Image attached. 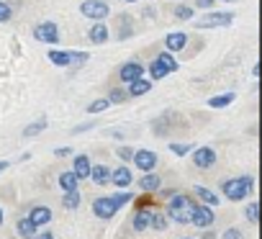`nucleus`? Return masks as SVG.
I'll use <instances>...</instances> for the list:
<instances>
[{
  "label": "nucleus",
  "mask_w": 262,
  "mask_h": 239,
  "mask_svg": "<svg viewBox=\"0 0 262 239\" xmlns=\"http://www.w3.org/2000/svg\"><path fill=\"white\" fill-rule=\"evenodd\" d=\"M249 188H252V178H234V180H226L221 185V190L229 201H242L249 193Z\"/></svg>",
  "instance_id": "1"
},
{
  "label": "nucleus",
  "mask_w": 262,
  "mask_h": 239,
  "mask_svg": "<svg viewBox=\"0 0 262 239\" xmlns=\"http://www.w3.org/2000/svg\"><path fill=\"white\" fill-rule=\"evenodd\" d=\"M178 67H180V64L175 62V57H172L170 52H162V54H160V57H157V59L149 64V75H152L155 80H162L167 72H175Z\"/></svg>",
  "instance_id": "2"
},
{
  "label": "nucleus",
  "mask_w": 262,
  "mask_h": 239,
  "mask_svg": "<svg viewBox=\"0 0 262 239\" xmlns=\"http://www.w3.org/2000/svg\"><path fill=\"white\" fill-rule=\"evenodd\" d=\"M80 13L85 18H93V21L100 24L108 16V3H105V0H85V3L80 6Z\"/></svg>",
  "instance_id": "3"
},
{
  "label": "nucleus",
  "mask_w": 262,
  "mask_h": 239,
  "mask_svg": "<svg viewBox=\"0 0 262 239\" xmlns=\"http://www.w3.org/2000/svg\"><path fill=\"white\" fill-rule=\"evenodd\" d=\"M231 21H234V13H211L195 21V29H219V26H229Z\"/></svg>",
  "instance_id": "4"
},
{
  "label": "nucleus",
  "mask_w": 262,
  "mask_h": 239,
  "mask_svg": "<svg viewBox=\"0 0 262 239\" xmlns=\"http://www.w3.org/2000/svg\"><path fill=\"white\" fill-rule=\"evenodd\" d=\"M34 36H36L39 41L57 44V41H59V29H57V24H52V21H44V24H39V26L34 29Z\"/></svg>",
  "instance_id": "5"
},
{
  "label": "nucleus",
  "mask_w": 262,
  "mask_h": 239,
  "mask_svg": "<svg viewBox=\"0 0 262 239\" xmlns=\"http://www.w3.org/2000/svg\"><path fill=\"white\" fill-rule=\"evenodd\" d=\"M190 221H193L195 226L206 229V226L213 224V211H211L208 206H193V211H190Z\"/></svg>",
  "instance_id": "6"
},
{
  "label": "nucleus",
  "mask_w": 262,
  "mask_h": 239,
  "mask_svg": "<svg viewBox=\"0 0 262 239\" xmlns=\"http://www.w3.org/2000/svg\"><path fill=\"white\" fill-rule=\"evenodd\" d=\"M144 75V64L142 62H126L123 67H121V72H118V77L123 80V82H134V80H139Z\"/></svg>",
  "instance_id": "7"
},
{
  "label": "nucleus",
  "mask_w": 262,
  "mask_h": 239,
  "mask_svg": "<svg viewBox=\"0 0 262 239\" xmlns=\"http://www.w3.org/2000/svg\"><path fill=\"white\" fill-rule=\"evenodd\" d=\"M134 162H137V167H139V170L152 172V170L157 167V155H155V152H149V149H139V152H134Z\"/></svg>",
  "instance_id": "8"
},
{
  "label": "nucleus",
  "mask_w": 262,
  "mask_h": 239,
  "mask_svg": "<svg viewBox=\"0 0 262 239\" xmlns=\"http://www.w3.org/2000/svg\"><path fill=\"white\" fill-rule=\"evenodd\" d=\"M193 162H195L201 170H208V167L216 162V152H213L211 147H201V149H195V155H193Z\"/></svg>",
  "instance_id": "9"
},
{
  "label": "nucleus",
  "mask_w": 262,
  "mask_h": 239,
  "mask_svg": "<svg viewBox=\"0 0 262 239\" xmlns=\"http://www.w3.org/2000/svg\"><path fill=\"white\" fill-rule=\"evenodd\" d=\"M93 213H95L98 219H111V216L116 213V206H113L111 198H98V201L93 203Z\"/></svg>",
  "instance_id": "10"
},
{
  "label": "nucleus",
  "mask_w": 262,
  "mask_h": 239,
  "mask_svg": "<svg viewBox=\"0 0 262 239\" xmlns=\"http://www.w3.org/2000/svg\"><path fill=\"white\" fill-rule=\"evenodd\" d=\"M29 221H31L34 226H44V224H49V221H52V211H49L47 206H36V208L31 211Z\"/></svg>",
  "instance_id": "11"
},
{
  "label": "nucleus",
  "mask_w": 262,
  "mask_h": 239,
  "mask_svg": "<svg viewBox=\"0 0 262 239\" xmlns=\"http://www.w3.org/2000/svg\"><path fill=\"white\" fill-rule=\"evenodd\" d=\"M108 183H113V185H118V188H126V185L131 183V172H128V167H118V170H113Z\"/></svg>",
  "instance_id": "12"
},
{
  "label": "nucleus",
  "mask_w": 262,
  "mask_h": 239,
  "mask_svg": "<svg viewBox=\"0 0 262 239\" xmlns=\"http://www.w3.org/2000/svg\"><path fill=\"white\" fill-rule=\"evenodd\" d=\"M165 44H167V49H170V52H180V49L188 44V36H185L183 31H180V34H167Z\"/></svg>",
  "instance_id": "13"
},
{
  "label": "nucleus",
  "mask_w": 262,
  "mask_h": 239,
  "mask_svg": "<svg viewBox=\"0 0 262 239\" xmlns=\"http://www.w3.org/2000/svg\"><path fill=\"white\" fill-rule=\"evenodd\" d=\"M72 172L77 175V180L88 178V175H90V160H88L85 155H77V157H75V170H72Z\"/></svg>",
  "instance_id": "14"
},
{
  "label": "nucleus",
  "mask_w": 262,
  "mask_h": 239,
  "mask_svg": "<svg viewBox=\"0 0 262 239\" xmlns=\"http://www.w3.org/2000/svg\"><path fill=\"white\" fill-rule=\"evenodd\" d=\"M90 178H93V183H98V185H105V183L111 180V170H108L105 165L90 167Z\"/></svg>",
  "instance_id": "15"
},
{
  "label": "nucleus",
  "mask_w": 262,
  "mask_h": 239,
  "mask_svg": "<svg viewBox=\"0 0 262 239\" xmlns=\"http://www.w3.org/2000/svg\"><path fill=\"white\" fill-rule=\"evenodd\" d=\"M77 183H80V180H77V175H75L72 170L59 175V185H62V190H64V193H70V190H77Z\"/></svg>",
  "instance_id": "16"
},
{
  "label": "nucleus",
  "mask_w": 262,
  "mask_h": 239,
  "mask_svg": "<svg viewBox=\"0 0 262 239\" xmlns=\"http://www.w3.org/2000/svg\"><path fill=\"white\" fill-rule=\"evenodd\" d=\"M149 80H144V77H139V80H134V82H131L128 85V93L131 95H134V98H139V95H144V93H149Z\"/></svg>",
  "instance_id": "17"
},
{
  "label": "nucleus",
  "mask_w": 262,
  "mask_h": 239,
  "mask_svg": "<svg viewBox=\"0 0 262 239\" xmlns=\"http://www.w3.org/2000/svg\"><path fill=\"white\" fill-rule=\"evenodd\" d=\"M49 62H52V64H59V67H67V64H70V52L52 49V52H49Z\"/></svg>",
  "instance_id": "18"
},
{
  "label": "nucleus",
  "mask_w": 262,
  "mask_h": 239,
  "mask_svg": "<svg viewBox=\"0 0 262 239\" xmlns=\"http://www.w3.org/2000/svg\"><path fill=\"white\" fill-rule=\"evenodd\" d=\"M90 39H93L95 44H103V41L108 39V29H105L103 24H95V26L90 29Z\"/></svg>",
  "instance_id": "19"
},
{
  "label": "nucleus",
  "mask_w": 262,
  "mask_h": 239,
  "mask_svg": "<svg viewBox=\"0 0 262 239\" xmlns=\"http://www.w3.org/2000/svg\"><path fill=\"white\" fill-rule=\"evenodd\" d=\"M149 219H152L149 211H137V216H134V229H137V231H144V229L149 226Z\"/></svg>",
  "instance_id": "20"
},
{
  "label": "nucleus",
  "mask_w": 262,
  "mask_h": 239,
  "mask_svg": "<svg viewBox=\"0 0 262 239\" xmlns=\"http://www.w3.org/2000/svg\"><path fill=\"white\" fill-rule=\"evenodd\" d=\"M18 234L26 236V239H34V236H36V226H34L29 219H21V221H18Z\"/></svg>",
  "instance_id": "21"
},
{
  "label": "nucleus",
  "mask_w": 262,
  "mask_h": 239,
  "mask_svg": "<svg viewBox=\"0 0 262 239\" xmlns=\"http://www.w3.org/2000/svg\"><path fill=\"white\" fill-rule=\"evenodd\" d=\"M234 98H236L234 93H224V95H216V98H211V100H208V105H211V108H224V105H229Z\"/></svg>",
  "instance_id": "22"
},
{
  "label": "nucleus",
  "mask_w": 262,
  "mask_h": 239,
  "mask_svg": "<svg viewBox=\"0 0 262 239\" xmlns=\"http://www.w3.org/2000/svg\"><path fill=\"white\" fill-rule=\"evenodd\" d=\"M195 193H198V198H201V201H203V203H206L208 208L219 203V198H216V195H213V193H211L208 188H201V185H198V188H195Z\"/></svg>",
  "instance_id": "23"
},
{
  "label": "nucleus",
  "mask_w": 262,
  "mask_h": 239,
  "mask_svg": "<svg viewBox=\"0 0 262 239\" xmlns=\"http://www.w3.org/2000/svg\"><path fill=\"white\" fill-rule=\"evenodd\" d=\"M62 206H64V208H77V206H80V190H70V193H64Z\"/></svg>",
  "instance_id": "24"
},
{
  "label": "nucleus",
  "mask_w": 262,
  "mask_h": 239,
  "mask_svg": "<svg viewBox=\"0 0 262 239\" xmlns=\"http://www.w3.org/2000/svg\"><path fill=\"white\" fill-rule=\"evenodd\" d=\"M170 208H172V211H183V208H193V203H190L188 195H175V198L170 201Z\"/></svg>",
  "instance_id": "25"
},
{
  "label": "nucleus",
  "mask_w": 262,
  "mask_h": 239,
  "mask_svg": "<svg viewBox=\"0 0 262 239\" xmlns=\"http://www.w3.org/2000/svg\"><path fill=\"white\" fill-rule=\"evenodd\" d=\"M139 185H142L144 190H157L162 183H160V178H157V175H144V178L139 180Z\"/></svg>",
  "instance_id": "26"
},
{
  "label": "nucleus",
  "mask_w": 262,
  "mask_h": 239,
  "mask_svg": "<svg viewBox=\"0 0 262 239\" xmlns=\"http://www.w3.org/2000/svg\"><path fill=\"white\" fill-rule=\"evenodd\" d=\"M44 129H47V121L41 118V121H36V124H31V126L24 129V137H26V139H29V137H36V134H41Z\"/></svg>",
  "instance_id": "27"
},
{
  "label": "nucleus",
  "mask_w": 262,
  "mask_h": 239,
  "mask_svg": "<svg viewBox=\"0 0 262 239\" xmlns=\"http://www.w3.org/2000/svg\"><path fill=\"white\" fill-rule=\"evenodd\" d=\"M11 16H13V8H11L8 3H3V0H0V24L11 21Z\"/></svg>",
  "instance_id": "28"
},
{
  "label": "nucleus",
  "mask_w": 262,
  "mask_h": 239,
  "mask_svg": "<svg viewBox=\"0 0 262 239\" xmlns=\"http://www.w3.org/2000/svg\"><path fill=\"white\" fill-rule=\"evenodd\" d=\"M111 201H113V206H116V211H118L121 206H126V203L131 201V193H116Z\"/></svg>",
  "instance_id": "29"
},
{
  "label": "nucleus",
  "mask_w": 262,
  "mask_h": 239,
  "mask_svg": "<svg viewBox=\"0 0 262 239\" xmlns=\"http://www.w3.org/2000/svg\"><path fill=\"white\" fill-rule=\"evenodd\" d=\"M149 226H155V229H167V219H165L162 213H152Z\"/></svg>",
  "instance_id": "30"
},
{
  "label": "nucleus",
  "mask_w": 262,
  "mask_h": 239,
  "mask_svg": "<svg viewBox=\"0 0 262 239\" xmlns=\"http://www.w3.org/2000/svg\"><path fill=\"white\" fill-rule=\"evenodd\" d=\"M111 103L108 100H93L90 105H88V113H100V111H105Z\"/></svg>",
  "instance_id": "31"
},
{
  "label": "nucleus",
  "mask_w": 262,
  "mask_h": 239,
  "mask_svg": "<svg viewBox=\"0 0 262 239\" xmlns=\"http://www.w3.org/2000/svg\"><path fill=\"white\" fill-rule=\"evenodd\" d=\"M175 16L183 18V21H190V18H193V8H190V6H180V8L175 11Z\"/></svg>",
  "instance_id": "32"
},
{
  "label": "nucleus",
  "mask_w": 262,
  "mask_h": 239,
  "mask_svg": "<svg viewBox=\"0 0 262 239\" xmlns=\"http://www.w3.org/2000/svg\"><path fill=\"white\" fill-rule=\"evenodd\" d=\"M88 59V52H70V64H82Z\"/></svg>",
  "instance_id": "33"
},
{
  "label": "nucleus",
  "mask_w": 262,
  "mask_h": 239,
  "mask_svg": "<svg viewBox=\"0 0 262 239\" xmlns=\"http://www.w3.org/2000/svg\"><path fill=\"white\" fill-rule=\"evenodd\" d=\"M123 100H126V93H123V90H111L108 103H123Z\"/></svg>",
  "instance_id": "34"
},
{
  "label": "nucleus",
  "mask_w": 262,
  "mask_h": 239,
  "mask_svg": "<svg viewBox=\"0 0 262 239\" xmlns=\"http://www.w3.org/2000/svg\"><path fill=\"white\" fill-rule=\"evenodd\" d=\"M257 211H259L257 203H249V206H247V219H249L252 224H257Z\"/></svg>",
  "instance_id": "35"
},
{
  "label": "nucleus",
  "mask_w": 262,
  "mask_h": 239,
  "mask_svg": "<svg viewBox=\"0 0 262 239\" xmlns=\"http://www.w3.org/2000/svg\"><path fill=\"white\" fill-rule=\"evenodd\" d=\"M170 149H172L175 155H180V157H183V155H188V149H190V147H188V144H170Z\"/></svg>",
  "instance_id": "36"
},
{
  "label": "nucleus",
  "mask_w": 262,
  "mask_h": 239,
  "mask_svg": "<svg viewBox=\"0 0 262 239\" xmlns=\"http://www.w3.org/2000/svg\"><path fill=\"white\" fill-rule=\"evenodd\" d=\"M221 239H242V231L239 229H226Z\"/></svg>",
  "instance_id": "37"
},
{
  "label": "nucleus",
  "mask_w": 262,
  "mask_h": 239,
  "mask_svg": "<svg viewBox=\"0 0 262 239\" xmlns=\"http://www.w3.org/2000/svg\"><path fill=\"white\" fill-rule=\"evenodd\" d=\"M118 157H121V160H131V157H134V149L121 147V149H118Z\"/></svg>",
  "instance_id": "38"
},
{
  "label": "nucleus",
  "mask_w": 262,
  "mask_h": 239,
  "mask_svg": "<svg viewBox=\"0 0 262 239\" xmlns=\"http://www.w3.org/2000/svg\"><path fill=\"white\" fill-rule=\"evenodd\" d=\"M149 203H152V198H149V195H142V198L137 201V208H139V211H144Z\"/></svg>",
  "instance_id": "39"
},
{
  "label": "nucleus",
  "mask_w": 262,
  "mask_h": 239,
  "mask_svg": "<svg viewBox=\"0 0 262 239\" xmlns=\"http://www.w3.org/2000/svg\"><path fill=\"white\" fill-rule=\"evenodd\" d=\"M195 6H198V8H211L213 0H195Z\"/></svg>",
  "instance_id": "40"
},
{
  "label": "nucleus",
  "mask_w": 262,
  "mask_h": 239,
  "mask_svg": "<svg viewBox=\"0 0 262 239\" xmlns=\"http://www.w3.org/2000/svg\"><path fill=\"white\" fill-rule=\"evenodd\" d=\"M67 155H72V149H70V147H62V149H57V157H67Z\"/></svg>",
  "instance_id": "41"
},
{
  "label": "nucleus",
  "mask_w": 262,
  "mask_h": 239,
  "mask_svg": "<svg viewBox=\"0 0 262 239\" xmlns=\"http://www.w3.org/2000/svg\"><path fill=\"white\" fill-rule=\"evenodd\" d=\"M34 239H54V236H52V231H44V234H39V236H34Z\"/></svg>",
  "instance_id": "42"
},
{
  "label": "nucleus",
  "mask_w": 262,
  "mask_h": 239,
  "mask_svg": "<svg viewBox=\"0 0 262 239\" xmlns=\"http://www.w3.org/2000/svg\"><path fill=\"white\" fill-rule=\"evenodd\" d=\"M6 167H8V162H6V160H0V172H3Z\"/></svg>",
  "instance_id": "43"
},
{
  "label": "nucleus",
  "mask_w": 262,
  "mask_h": 239,
  "mask_svg": "<svg viewBox=\"0 0 262 239\" xmlns=\"http://www.w3.org/2000/svg\"><path fill=\"white\" fill-rule=\"evenodd\" d=\"M0 224H3V211H0Z\"/></svg>",
  "instance_id": "44"
},
{
  "label": "nucleus",
  "mask_w": 262,
  "mask_h": 239,
  "mask_svg": "<svg viewBox=\"0 0 262 239\" xmlns=\"http://www.w3.org/2000/svg\"><path fill=\"white\" fill-rule=\"evenodd\" d=\"M126 3H134V0H126Z\"/></svg>",
  "instance_id": "45"
},
{
  "label": "nucleus",
  "mask_w": 262,
  "mask_h": 239,
  "mask_svg": "<svg viewBox=\"0 0 262 239\" xmlns=\"http://www.w3.org/2000/svg\"><path fill=\"white\" fill-rule=\"evenodd\" d=\"M226 3H234V0H226Z\"/></svg>",
  "instance_id": "46"
}]
</instances>
